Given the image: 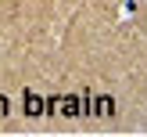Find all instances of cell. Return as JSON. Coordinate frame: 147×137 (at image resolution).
<instances>
[{"instance_id":"obj_4","label":"cell","mask_w":147,"mask_h":137,"mask_svg":"<svg viewBox=\"0 0 147 137\" xmlns=\"http://www.w3.org/2000/svg\"><path fill=\"white\" fill-rule=\"evenodd\" d=\"M57 108H61V97H47V101H43V112L57 115Z\"/></svg>"},{"instance_id":"obj_1","label":"cell","mask_w":147,"mask_h":137,"mask_svg":"<svg viewBox=\"0 0 147 137\" xmlns=\"http://www.w3.org/2000/svg\"><path fill=\"white\" fill-rule=\"evenodd\" d=\"M90 105H93V112H97V115H111V108H115V101L108 97V94H100V97H93Z\"/></svg>"},{"instance_id":"obj_5","label":"cell","mask_w":147,"mask_h":137,"mask_svg":"<svg viewBox=\"0 0 147 137\" xmlns=\"http://www.w3.org/2000/svg\"><path fill=\"white\" fill-rule=\"evenodd\" d=\"M7 112V97H0V115H4Z\"/></svg>"},{"instance_id":"obj_2","label":"cell","mask_w":147,"mask_h":137,"mask_svg":"<svg viewBox=\"0 0 147 137\" xmlns=\"http://www.w3.org/2000/svg\"><path fill=\"white\" fill-rule=\"evenodd\" d=\"M25 112H29V115H43V97L25 94Z\"/></svg>"},{"instance_id":"obj_3","label":"cell","mask_w":147,"mask_h":137,"mask_svg":"<svg viewBox=\"0 0 147 137\" xmlns=\"http://www.w3.org/2000/svg\"><path fill=\"white\" fill-rule=\"evenodd\" d=\"M79 108H83L79 97H61V115H79Z\"/></svg>"}]
</instances>
